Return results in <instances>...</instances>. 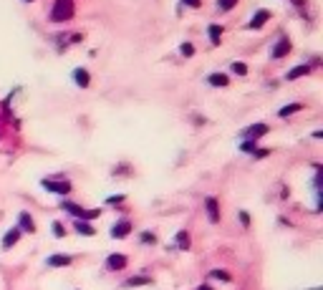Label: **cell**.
Masks as SVG:
<instances>
[{
	"mask_svg": "<svg viewBox=\"0 0 323 290\" xmlns=\"http://www.w3.org/2000/svg\"><path fill=\"white\" fill-rule=\"evenodd\" d=\"M46 262H48L51 267H66V265L73 262V257H71V255H51Z\"/></svg>",
	"mask_w": 323,
	"mask_h": 290,
	"instance_id": "obj_13",
	"label": "cell"
},
{
	"mask_svg": "<svg viewBox=\"0 0 323 290\" xmlns=\"http://www.w3.org/2000/svg\"><path fill=\"white\" fill-rule=\"evenodd\" d=\"M51 230H53V235H56V237H66V227H63L61 222H53Z\"/></svg>",
	"mask_w": 323,
	"mask_h": 290,
	"instance_id": "obj_26",
	"label": "cell"
},
{
	"mask_svg": "<svg viewBox=\"0 0 323 290\" xmlns=\"http://www.w3.org/2000/svg\"><path fill=\"white\" fill-rule=\"evenodd\" d=\"M268 18H270V13H268V10H257V13L252 15V20H250V28H252V31L263 28V26L268 23Z\"/></svg>",
	"mask_w": 323,
	"mask_h": 290,
	"instance_id": "obj_11",
	"label": "cell"
},
{
	"mask_svg": "<svg viewBox=\"0 0 323 290\" xmlns=\"http://www.w3.org/2000/svg\"><path fill=\"white\" fill-rule=\"evenodd\" d=\"M240 149H243V151H250V154H252V151H255L257 146H255V142H243V144H240Z\"/></svg>",
	"mask_w": 323,
	"mask_h": 290,
	"instance_id": "obj_27",
	"label": "cell"
},
{
	"mask_svg": "<svg viewBox=\"0 0 323 290\" xmlns=\"http://www.w3.org/2000/svg\"><path fill=\"white\" fill-rule=\"evenodd\" d=\"M207 81H210V86H217V88L222 86V88H225L230 78H227L225 73H210V78H207Z\"/></svg>",
	"mask_w": 323,
	"mask_h": 290,
	"instance_id": "obj_18",
	"label": "cell"
},
{
	"mask_svg": "<svg viewBox=\"0 0 323 290\" xmlns=\"http://www.w3.org/2000/svg\"><path fill=\"white\" fill-rule=\"evenodd\" d=\"M308 71H311V66H295L293 71L286 73V78H288V81H295V78H300V76H306Z\"/></svg>",
	"mask_w": 323,
	"mask_h": 290,
	"instance_id": "obj_17",
	"label": "cell"
},
{
	"mask_svg": "<svg viewBox=\"0 0 323 290\" xmlns=\"http://www.w3.org/2000/svg\"><path fill=\"white\" fill-rule=\"evenodd\" d=\"M73 13H76L73 0H56L51 8V20L53 23H66V20L73 18Z\"/></svg>",
	"mask_w": 323,
	"mask_h": 290,
	"instance_id": "obj_1",
	"label": "cell"
},
{
	"mask_svg": "<svg viewBox=\"0 0 323 290\" xmlns=\"http://www.w3.org/2000/svg\"><path fill=\"white\" fill-rule=\"evenodd\" d=\"M177 245H179L182 250H189V232H187V230H179V232H177Z\"/></svg>",
	"mask_w": 323,
	"mask_h": 290,
	"instance_id": "obj_20",
	"label": "cell"
},
{
	"mask_svg": "<svg viewBox=\"0 0 323 290\" xmlns=\"http://www.w3.org/2000/svg\"><path fill=\"white\" fill-rule=\"evenodd\" d=\"M197 290H212V288H210V285H200Z\"/></svg>",
	"mask_w": 323,
	"mask_h": 290,
	"instance_id": "obj_31",
	"label": "cell"
},
{
	"mask_svg": "<svg viewBox=\"0 0 323 290\" xmlns=\"http://www.w3.org/2000/svg\"><path fill=\"white\" fill-rule=\"evenodd\" d=\"M139 242H144V245H154L157 237H154V232H142V235H139Z\"/></svg>",
	"mask_w": 323,
	"mask_h": 290,
	"instance_id": "obj_25",
	"label": "cell"
},
{
	"mask_svg": "<svg viewBox=\"0 0 323 290\" xmlns=\"http://www.w3.org/2000/svg\"><path fill=\"white\" fill-rule=\"evenodd\" d=\"M61 210H63V212H69L73 219H83V222L96 219V217L101 215V210H86V207H81V205L69 202V199H63V202H61Z\"/></svg>",
	"mask_w": 323,
	"mask_h": 290,
	"instance_id": "obj_2",
	"label": "cell"
},
{
	"mask_svg": "<svg viewBox=\"0 0 323 290\" xmlns=\"http://www.w3.org/2000/svg\"><path fill=\"white\" fill-rule=\"evenodd\" d=\"M240 222H243V225H245V227L250 225V217H248V212H240Z\"/></svg>",
	"mask_w": 323,
	"mask_h": 290,
	"instance_id": "obj_30",
	"label": "cell"
},
{
	"mask_svg": "<svg viewBox=\"0 0 323 290\" xmlns=\"http://www.w3.org/2000/svg\"><path fill=\"white\" fill-rule=\"evenodd\" d=\"M106 202H109V205H121L124 202V194H114V197L106 199Z\"/></svg>",
	"mask_w": 323,
	"mask_h": 290,
	"instance_id": "obj_28",
	"label": "cell"
},
{
	"mask_svg": "<svg viewBox=\"0 0 323 290\" xmlns=\"http://www.w3.org/2000/svg\"><path fill=\"white\" fill-rule=\"evenodd\" d=\"M270 131V126L268 124H263V121H257V124H252V126H248V129H243V142H255V139H260V137H265V134Z\"/></svg>",
	"mask_w": 323,
	"mask_h": 290,
	"instance_id": "obj_3",
	"label": "cell"
},
{
	"mask_svg": "<svg viewBox=\"0 0 323 290\" xmlns=\"http://www.w3.org/2000/svg\"><path fill=\"white\" fill-rule=\"evenodd\" d=\"M207 33H210V43H212V46H220V40H222V28L212 23V26L207 28Z\"/></svg>",
	"mask_w": 323,
	"mask_h": 290,
	"instance_id": "obj_16",
	"label": "cell"
},
{
	"mask_svg": "<svg viewBox=\"0 0 323 290\" xmlns=\"http://www.w3.org/2000/svg\"><path fill=\"white\" fill-rule=\"evenodd\" d=\"M28 3H31V0H28Z\"/></svg>",
	"mask_w": 323,
	"mask_h": 290,
	"instance_id": "obj_32",
	"label": "cell"
},
{
	"mask_svg": "<svg viewBox=\"0 0 323 290\" xmlns=\"http://www.w3.org/2000/svg\"><path fill=\"white\" fill-rule=\"evenodd\" d=\"M290 53V38L288 36H283V38H278V43L273 46V58L278 61V58H286Z\"/></svg>",
	"mask_w": 323,
	"mask_h": 290,
	"instance_id": "obj_8",
	"label": "cell"
},
{
	"mask_svg": "<svg viewBox=\"0 0 323 290\" xmlns=\"http://www.w3.org/2000/svg\"><path fill=\"white\" fill-rule=\"evenodd\" d=\"M182 5H187V8H200L202 0H182Z\"/></svg>",
	"mask_w": 323,
	"mask_h": 290,
	"instance_id": "obj_29",
	"label": "cell"
},
{
	"mask_svg": "<svg viewBox=\"0 0 323 290\" xmlns=\"http://www.w3.org/2000/svg\"><path fill=\"white\" fill-rule=\"evenodd\" d=\"M230 69H232V73H238V76H245V73H248V66H245V63H240V61H235V63L230 66Z\"/></svg>",
	"mask_w": 323,
	"mask_h": 290,
	"instance_id": "obj_24",
	"label": "cell"
},
{
	"mask_svg": "<svg viewBox=\"0 0 323 290\" xmlns=\"http://www.w3.org/2000/svg\"><path fill=\"white\" fill-rule=\"evenodd\" d=\"M179 53H182L184 58H192V56H195V46H192V43H182V46H179Z\"/></svg>",
	"mask_w": 323,
	"mask_h": 290,
	"instance_id": "obj_23",
	"label": "cell"
},
{
	"mask_svg": "<svg viewBox=\"0 0 323 290\" xmlns=\"http://www.w3.org/2000/svg\"><path fill=\"white\" fill-rule=\"evenodd\" d=\"M129 232H132V222H129V219H116L111 225V237L114 240H124Z\"/></svg>",
	"mask_w": 323,
	"mask_h": 290,
	"instance_id": "obj_5",
	"label": "cell"
},
{
	"mask_svg": "<svg viewBox=\"0 0 323 290\" xmlns=\"http://www.w3.org/2000/svg\"><path fill=\"white\" fill-rule=\"evenodd\" d=\"M205 210H207V219L210 222H220V205L215 197H207L205 199Z\"/></svg>",
	"mask_w": 323,
	"mask_h": 290,
	"instance_id": "obj_9",
	"label": "cell"
},
{
	"mask_svg": "<svg viewBox=\"0 0 323 290\" xmlns=\"http://www.w3.org/2000/svg\"><path fill=\"white\" fill-rule=\"evenodd\" d=\"M124 267H126V255H121V253H111L109 257H106V270L116 273V270H124Z\"/></svg>",
	"mask_w": 323,
	"mask_h": 290,
	"instance_id": "obj_7",
	"label": "cell"
},
{
	"mask_svg": "<svg viewBox=\"0 0 323 290\" xmlns=\"http://www.w3.org/2000/svg\"><path fill=\"white\" fill-rule=\"evenodd\" d=\"M303 106L300 104H286V106H281V111H278V116H293L295 111H300Z\"/></svg>",
	"mask_w": 323,
	"mask_h": 290,
	"instance_id": "obj_19",
	"label": "cell"
},
{
	"mask_svg": "<svg viewBox=\"0 0 323 290\" xmlns=\"http://www.w3.org/2000/svg\"><path fill=\"white\" fill-rule=\"evenodd\" d=\"M20 237H23V232H20L18 227H13V230H8L5 232V237H3V250H10L13 248V245L20 240Z\"/></svg>",
	"mask_w": 323,
	"mask_h": 290,
	"instance_id": "obj_10",
	"label": "cell"
},
{
	"mask_svg": "<svg viewBox=\"0 0 323 290\" xmlns=\"http://www.w3.org/2000/svg\"><path fill=\"white\" fill-rule=\"evenodd\" d=\"M73 227H76V232H78V235H83V237L96 235V230L89 225V222H83V219H73Z\"/></svg>",
	"mask_w": 323,
	"mask_h": 290,
	"instance_id": "obj_14",
	"label": "cell"
},
{
	"mask_svg": "<svg viewBox=\"0 0 323 290\" xmlns=\"http://www.w3.org/2000/svg\"><path fill=\"white\" fill-rule=\"evenodd\" d=\"M210 278H212V280H222V283H230V280H232V275H230L227 270H212Z\"/></svg>",
	"mask_w": 323,
	"mask_h": 290,
	"instance_id": "obj_21",
	"label": "cell"
},
{
	"mask_svg": "<svg viewBox=\"0 0 323 290\" xmlns=\"http://www.w3.org/2000/svg\"><path fill=\"white\" fill-rule=\"evenodd\" d=\"M154 280L149 278V275H134V278H129L124 280V288H139V285H152Z\"/></svg>",
	"mask_w": 323,
	"mask_h": 290,
	"instance_id": "obj_12",
	"label": "cell"
},
{
	"mask_svg": "<svg viewBox=\"0 0 323 290\" xmlns=\"http://www.w3.org/2000/svg\"><path fill=\"white\" fill-rule=\"evenodd\" d=\"M40 187H43V189H48V192H53V194H71V182H66V180H61V182L43 180Z\"/></svg>",
	"mask_w": 323,
	"mask_h": 290,
	"instance_id": "obj_4",
	"label": "cell"
},
{
	"mask_svg": "<svg viewBox=\"0 0 323 290\" xmlns=\"http://www.w3.org/2000/svg\"><path fill=\"white\" fill-rule=\"evenodd\" d=\"M18 230L23 232V235H33L36 232V222H33L31 212H20L18 215Z\"/></svg>",
	"mask_w": 323,
	"mask_h": 290,
	"instance_id": "obj_6",
	"label": "cell"
},
{
	"mask_svg": "<svg viewBox=\"0 0 323 290\" xmlns=\"http://www.w3.org/2000/svg\"><path fill=\"white\" fill-rule=\"evenodd\" d=\"M235 5H238V0H217V8H220L222 13H227V10H232Z\"/></svg>",
	"mask_w": 323,
	"mask_h": 290,
	"instance_id": "obj_22",
	"label": "cell"
},
{
	"mask_svg": "<svg viewBox=\"0 0 323 290\" xmlns=\"http://www.w3.org/2000/svg\"><path fill=\"white\" fill-rule=\"evenodd\" d=\"M73 81H76L81 88H86V86L91 83V78H89V71H86V69H76V71H73Z\"/></svg>",
	"mask_w": 323,
	"mask_h": 290,
	"instance_id": "obj_15",
	"label": "cell"
}]
</instances>
